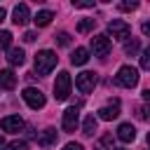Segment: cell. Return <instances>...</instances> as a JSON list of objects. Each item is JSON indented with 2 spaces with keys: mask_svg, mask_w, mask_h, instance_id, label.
<instances>
[{
  "mask_svg": "<svg viewBox=\"0 0 150 150\" xmlns=\"http://www.w3.org/2000/svg\"><path fill=\"white\" fill-rule=\"evenodd\" d=\"M56 61H59V56H56L52 49H42V52H38V54H35V73H38V75H47V73H52V70L56 68Z\"/></svg>",
  "mask_w": 150,
  "mask_h": 150,
  "instance_id": "1",
  "label": "cell"
},
{
  "mask_svg": "<svg viewBox=\"0 0 150 150\" xmlns=\"http://www.w3.org/2000/svg\"><path fill=\"white\" fill-rule=\"evenodd\" d=\"M70 89H73V80L66 70H61L56 75V82H54V98L56 101H66L70 96Z\"/></svg>",
  "mask_w": 150,
  "mask_h": 150,
  "instance_id": "2",
  "label": "cell"
},
{
  "mask_svg": "<svg viewBox=\"0 0 150 150\" xmlns=\"http://www.w3.org/2000/svg\"><path fill=\"white\" fill-rule=\"evenodd\" d=\"M115 84L127 87V89L136 87V84H138V70H136L134 66H122V68L117 70V75H115Z\"/></svg>",
  "mask_w": 150,
  "mask_h": 150,
  "instance_id": "3",
  "label": "cell"
},
{
  "mask_svg": "<svg viewBox=\"0 0 150 150\" xmlns=\"http://www.w3.org/2000/svg\"><path fill=\"white\" fill-rule=\"evenodd\" d=\"M21 96H23V101H26L33 110H40V108H45V103H47L45 94H42L40 89H35V87H26V89L21 91Z\"/></svg>",
  "mask_w": 150,
  "mask_h": 150,
  "instance_id": "4",
  "label": "cell"
},
{
  "mask_svg": "<svg viewBox=\"0 0 150 150\" xmlns=\"http://www.w3.org/2000/svg\"><path fill=\"white\" fill-rule=\"evenodd\" d=\"M80 124V105H70L63 110V120H61V127L63 131H75Z\"/></svg>",
  "mask_w": 150,
  "mask_h": 150,
  "instance_id": "5",
  "label": "cell"
},
{
  "mask_svg": "<svg viewBox=\"0 0 150 150\" xmlns=\"http://www.w3.org/2000/svg\"><path fill=\"white\" fill-rule=\"evenodd\" d=\"M108 33H110L115 40H127V38L131 35V26H129L127 21H122V19H112V21L108 23Z\"/></svg>",
  "mask_w": 150,
  "mask_h": 150,
  "instance_id": "6",
  "label": "cell"
},
{
  "mask_svg": "<svg viewBox=\"0 0 150 150\" xmlns=\"http://www.w3.org/2000/svg\"><path fill=\"white\" fill-rule=\"evenodd\" d=\"M75 87H77L82 94H89V91L96 87V73H91V70L80 73V75L75 77Z\"/></svg>",
  "mask_w": 150,
  "mask_h": 150,
  "instance_id": "7",
  "label": "cell"
},
{
  "mask_svg": "<svg viewBox=\"0 0 150 150\" xmlns=\"http://www.w3.org/2000/svg\"><path fill=\"white\" fill-rule=\"evenodd\" d=\"M110 47H112V42H110L108 35H94L91 38V52H94V56H108Z\"/></svg>",
  "mask_w": 150,
  "mask_h": 150,
  "instance_id": "8",
  "label": "cell"
},
{
  "mask_svg": "<svg viewBox=\"0 0 150 150\" xmlns=\"http://www.w3.org/2000/svg\"><path fill=\"white\" fill-rule=\"evenodd\" d=\"M0 127H2V131H7V134H19V131H23V120L19 117V115H7V117H2V122H0Z\"/></svg>",
  "mask_w": 150,
  "mask_h": 150,
  "instance_id": "9",
  "label": "cell"
},
{
  "mask_svg": "<svg viewBox=\"0 0 150 150\" xmlns=\"http://www.w3.org/2000/svg\"><path fill=\"white\" fill-rule=\"evenodd\" d=\"M98 117H101V120H105V122H110V120L120 117V101H117V98H112L108 105L98 108Z\"/></svg>",
  "mask_w": 150,
  "mask_h": 150,
  "instance_id": "10",
  "label": "cell"
},
{
  "mask_svg": "<svg viewBox=\"0 0 150 150\" xmlns=\"http://www.w3.org/2000/svg\"><path fill=\"white\" fill-rule=\"evenodd\" d=\"M28 19H30V9H28V5H23V2L16 5L14 12H12V21H14L16 26H26Z\"/></svg>",
  "mask_w": 150,
  "mask_h": 150,
  "instance_id": "11",
  "label": "cell"
},
{
  "mask_svg": "<svg viewBox=\"0 0 150 150\" xmlns=\"http://www.w3.org/2000/svg\"><path fill=\"white\" fill-rule=\"evenodd\" d=\"M117 138H120L122 143H131V141L136 138V129H134V124H129V122L120 124V127H117Z\"/></svg>",
  "mask_w": 150,
  "mask_h": 150,
  "instance_id": "12",
  "label": "cell"
},
{
  "mask_svg": "<svg viewBox=\"0 0 150 150\" xmlns=\"http://www.w3.org/2000/svg\"><path fill=\"white\" fill-rule=\"evenodd\" d=\"M14 87H16V75H14V70H9V68L0 70V89H14Z\"/></svg>",
  "mask_w": 150,
  "mask_h": 150,
  "instance_id": "13",
  "label": "cell"
},
{
  "mask_svg": "<svg viewBox=\"0 0 150 150\" xmlns=\"http://www.w3.org/2000/svg\"><path fill=\"white\" fill-rule=\"evenodd\" d=\"M54 143H56V129H52V127L45 129V131L38 136V145H40V148H49V145H54Z\"/></svg>",
  "mask_w": 150,
  "mask_h": 150,
  "instance_id": "14",
  "label": "cell"
},
{
  "mask_svg": "<svg viewBox=\"0 0 150 150\" xmlns=\"http://www.w3.org/2000/svg\"><path fill=\"white\" fill-rule=\"evenodd\" d=\"M89 61V49L87 47H77L73 54H70V63L73 66H84Z\"/></svg>",
  "mask_w": 150,
  "mask_h": 150,
  "instance_id": "15",
  "label": "cell"
},
{
  "mask_svg": "<svg viewBox=\"0 0 150 150\" xmlns=\"http://www.w3.org/2000/svg\"><path fill=\"white\" fill-rule=\"evenodd\" d=\"M7 61H9L12 66H21V63L26 61L23 49H21V47H12V49H7Z\"/></svg>",
  "mask_w": 150,
  "mask_h": 150,
  "instance_id": "16",
  "label": "cell"
},
{
  "mask_svg": "<svg viewBox=\"0 0 150 150\" xmlns=\"http://www.w3.org/2000/svg\"><path fill=\"white\" fill-rule=\"evenodd\" d=\"M52 19H54V14H52L49 9H40V12L33 16L35 26H40V28H42V26H49V21H52Z\"/></svg>",
  "mask_w": 150,
  "mask_h": 150,
  "instance_id": "17",
  "label": "cell"
},
{
  "mask_svg": "<svg viewBox=\"0 0 150 150\" xmlns=\"http://www.w3.org/2000/svg\"><path fill=\"white\" fill-rule=\"evenodd\" d=\"M96 150H115V138L112 134H103L96 143Z\"/></svg>",
  "mask_w": 150,
  "mask_h": 150,
  "instance_id": "18",
  "label": "cell"
},
{
  "mask_svg": "<svg viewBox=\"0 0 150 150\" xmlns=\"http://www.w3.org/2000/svg\"><path fill=\"white\" fill-rule=\"evenodd\" d=\"M94 131H96V117L94 115H87L84 122H82V134L84 136H94Z\"/></svg>",
  "mask_w": 150,
  "mask_h": 150,
  "instance_id": "19",
  "label": "cell"
},
{
  "mask_svg": "<svg viewBox=\"0 0 150 150\" xmlns=\"http://www.w3.org/2000/svg\"><path fill=\"white\" fill-rule=\"evenodd\" d=\"M0 49H12V33L0 30Z\"/></svg>",
  "mask_w": 150,
  "mask_h": 150,
  "instance_id": "20",
  "label": "cell"
},
{
  "mask_svg": "<svg viewBox=\"0 0 150 150\" xmlns=\"http://www.w3.org/2000/svg\"><path fill=\"white\" fill-rule=\"evenodd\" d=\"M94 26H96V19H82V21L77 23V30H80V33H89Z\"/></svg>",
  "mask_w": 150,
  "mask_h": 150,
  "instance_id": "21",
  "label": "cell"
},
{
  "mask_svg": "<svg viewBox=\"0 0 150 150\" xmlns=\"http://www.w3.org/2000/svg\"><path fill=\"white\" fill-rule=\"evenodd\" d=\"M138 47H141V45H138V40H136V38H134V40H127V42H124V54L134 56V54L138 52Z\"/></svg>",
  "mask_w": 150,
  "mask_h": 150,
  "instance_id": "22",
  "label": "cell"
},
{
  "mask_svg": "<svg viewBox=\"0 0 150 150\" xmlns=\"http://www.w3.org/2000/svg\"><path fill=\"white\" fill-rule=\"evenodd\" d=\"M122 12H134V9H138V2L136 0H124V2H120L117 5Z\"/></svg>",
  "mask_w": 150,
  "mask_h": 150,
  "instance_id": "23",
  "label": "cell"
},
{
  "mask_svg": "<svg viewBox=\"0 0 150 150\" xmlns=\"http://www.w3.org/2000/svg\"><path fill=\"white\" fill-rule=\"evenodd\" d=\"M141 68L143 70H150V47H145L143 54H141Z\"/></svg>",
  "mask_w": 150,
  "mask_h": 150,
  "instance_id": "24",
  "label": "cell"
},
{
  "mask_svg": "<svg viewBox=\"0 0 150 150\" xmlns=\"http://www.w3.org/2000/svg\"><path fill=\"white\" fill-rule=\"evenodd\" d=\"M54 40H56L59 47H68V45H70V35H68V33H59Z\"/></svg>",
  "mask_w": 150,
  "mask_h": 150,
  "instance_id": "25",
  "label": "cell"
},
{
  "mask_svg": "<svg viewBox=\"0 0 150 150\" xmlns=\"http://www.w3.org/2000/svg\"><path fill=\"white\" fill-rule=\"evenodd\" d=\"M7 150H28V143L26 141H12L7 145Z\"/></svg>",
  "mask_w": 150,
  "mask_h": 150,
  "instance_id": "26",
  "label": "cell"
},
{
  "mask_svg": "<svg viewBox=\"0 0 150 150\" xmlns=\"http://www.w3.org/2000/svg\"><path fill=\"white\" fill-rule=\"evenodd\" d=\"M73 7H77V9H89V7H94V2H91V0H73Z\"/></svg>",
  "mask_w": 150,
  "mask_h": 150,
  "instance_id": "27",
  "label": "cell"
},
{
  "mask_svg": "<svg viewBox=\"0 0 150 150\" xmlns=\"http://www.w3.org/2000/svg\"><path fill=\"white\" fill-rule=\"evenodd\" d=\"M141 117H143V120H150V103H145V105L141 108Z\"/></svg>",
  "mask_w": 150,
  "mask_h": 150,
  "instance_id": "28",
  "label": "cell"
},
{
  "mask_svg": "<svg viewBox=\"0 0 150 150\" xmlns=\"http://www.w3.org/2000/svg\"><path fill=\"white\" fill-rule=\"evenodd\" d=\"M63 150H84V148H82L80 143H66V145H63Z\"/></svg>",
  "mask_w": 150,
  "mask_h": 150,
  "instance_id": "29",
  "label": "cell"
},
{
  "mask_svg": "<svg viewBox=\"0 0 150 150\" xmlns=\"http://www.w3.org/2000/svg\"><path fill=\"white\" fill-rule=\"evenodd\" d=\"M23 40H26V42H35V33H33V30L23 33Z\"/></svg>",
  "mask_w": 150,
  "mask_h": 150,
  "instance_id": "30",
  "label": "cell"
},
{
  "mask_svg": "<svg viewBox=\"0 0 150 150\" xmlns=\"http://www.w3.org/2000/svg\"><path fill=\"white\" fill-rule=\"evenodd\" d=\"M141 30H143V35H150V21H143L141 23Z\"/></svg>",
  "mask_w": 150,
  "mask_h": 150,
  "instance_id": "31",
  "label": "cell"
},
{
  "mask_svg": "<svg viewBox=\"0 0 150 150\" xmlns=\"http://www.w3.org/2000/svg\"><path fill=\"white\" fill-rule=\"evenodd\" d=\"M143 98H145V101H148V103H150V87H148V89H145V91H143Z\"/></svg>",
  "mask_w": 150,
  "mask_h": 150,
  "instance_id": "32",
  "label": "cell"
},
{
  "mask_svg": "<svg viewBox=\"0 0 150 150\" xmlns=\"http://www.w3.org/2000/svg\"><path fill=\"white\" fill-rule=\"evenodd\" d=\"M2 21H5V9L0 7V23H2Z\"/></svg>",
  "mask_w": 150,
  "mask_h": 150,
  "instance_id": "33",
  "label": "cell"
},
{
  "mask_svg": "<svg viewBox=\"0 0 150 150\" xmlns=\"http://www.w3.org/2000/svg\"><path fill=\"white\" fill-rule=\"evenodd\" d=\"M0 150H7V145H5V141L0 138Z\"/></svg>",
  "mask_w": 150,
  "mask_h": 150,
  "instance_id": "34",
  "label": "cell"
},
{
  "mask_svg": "<svg viewBox=\"0 0 150 150\" xmlns=\"http://www.w3.org/2000/svg\"><path fill=\"white\" fill-rule=\"evenodd\" d=\"M148 145H150V134H148Z\"/></svg>",
  "mask_w": 150,
  "mask_h": 150,
  "instance_id": "35",
  "label": "cell"
}]
</instances>
